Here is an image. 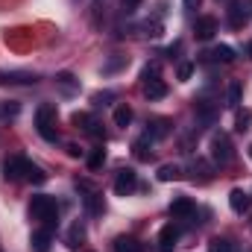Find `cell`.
<instances>
[{"instance_id":"obj_3","label":"cell","mask_w":252,"mask_h":252,"mask_svg":"<svg viewBox=\"0 0 252 252\" xmlns=\"http://www.w3.org/2000/svg\"><path fill=\"white\" fill-rule=\"evenodd\" d=\"M232 156H235V153H232V141H229L226 135H214V138H211V158H214V164L223 167V164L232 161Z\"/></svg>"},{"instance_id":"obj_6","label":"cell","mask_w":252,"mask_h":252,"mask_svg":"<svg viewBox=\"0 0 252 252\" xmlns=\"http://www.w3.org/2000/svg\"><path fill=\"white\" fill-rule=\"evenodd\" d=\"M27 167H30V161H27V158H9V161L3 164V176H6V179H12V182L27 179Z\"/></svg>"},{"instance_id":"obj_5","label":"cell","mask_w":252,"mask_h":252,"mask_svg":"<svg viewBox=\"0 0 252 252\" xmlns=\"http://www.w3.org/2000/svg\"><path fill=\"white\" fill-rule=\"evenodd\" d=\"M214 32H217V18H211V15L196 18V24H193V35L196 38L208 41V38H214Z\"/></svg>"},{"instance_id":"obj_9","label":"cell","mask_w":252,"mask_h":252,"mask_svg":"<svg viewBox=\"0 0 252 252\" xmlns=\"http://www.w3.org/2000/svg\"><path fill=\"white\" fill-rule=\"evenodd\" d=\"M170 214L179 217V220H185V217H193V214H196V205L190 202L188 196H179V199L170 202Z\"/></svg>"},{"instance_id":"obj_20","label":"cell","mask_w":252,"mask_h":252,"mask_svg":"<svg viewBox=\"0 0 252 252\" xmlns=\"http://www.w3.org/2000/svg\"><path fill=\"white\" fill-rule=\"evenodd\" d=\"M126 64H129L126 56H115V59H109V62L103 64V73H115V70H121V67H126Z\"/></svg>"},{"instance_id":"obj_12","label":"cell","mask_w":252,"mask_h":252,"mask_svg":"<svg viewBox=\"0 0 252 252\" xmlns=\"http://www.w3.org/2000/svg\"><path fill=\"white\" fill-rule=\"evenodd\" d=\"M70 121H73L76 126H82L85 132H91V135H103V129H100V124H97V121H94L91 115H85V112H76V115H73Z\"/></svg>"},{"instance_id":"obj_29","label":"cell","mask_w":252,"mask_h":252,"mask_svg":"<svg viewBox=\"0 0 252 252\" xmlns=\"http://www.w3.org/2000/svg\"><path fill=\"white\" fill-rule=\"evenodd\" d=\"M82 238H85V229L76 223V226L70 229V235H67V244H70V247H76V241H82Z\"/></svg>"},{"instance_id":"obj_26","label":"cell","mask_w":252,"mask_h":252,"mask_svg":"<svg viewBox=\"0 0 252 252\" xmlns=\"http://www.w3.org/2000/svg\"><path fill=\"white\" fill-rule=\"evenodd\" d=\"M229 106H232V109L241 106V82H232V85H229Z\"/></svg>"},{"instance_id":"obj_21","label":"cell","mask_w":252,"mask_h":252,"mask_svg":"<svg viewBox=\"0 0 252 252\" xmlns=\"http://www.w3.org/2000/svg\"><path fill=\"white\" fill-rule=\"evenodd\" d=\"M147 144H153L150 135H144V138L135 144V156H138V158H150V156H153V150H147Z\"/></svg>"},{"instance_id":"obj_23","label":"cell","mask_w":252,"mask_h":252,"mask_svg":"<svg viewBox=\"0 0 252 252\" xmlns=\"http://www.w3.org/2000/svg\"><path fill=\"white\" fill-rule=\"evenodd\" d=\"M208 252H232V244L226 238H211L208 241Z\"/></svg>"},{"instance_id":"obj_32","label":"cell","mask_w":252,"mask_h":252,"mask_svg":"<svg viewBox=\"0 0 252 252\" xmlns=\"http://www.w3.org/2000/svg\"><path fill=\"white\" fill-rule=\"evenodd\" d=\"M138 6H141V0H124V9H126V12H135Z\"/></svg>"},{"instance_id":"obj_22","label":"cell","mask_w":252,"mask_h":252,"mask_svg":"<svg viewBox=\"0 0 252 252\" xmlns=\"http://www.w3.org/2000/svg\"><path fill=\"white\" fill-rule=\"evenodd\" d=\"M85 202H88V208H91V214H103V211H106V205H103V199H100V193H88V196H85Z\"/></svg>"},{"instance_id":"obj_36","label":"cell","mask_w":252,"mask_h":252,"mask_svg":"<svg viewBox=\"0 0 252 252\" xmlns=\"http://www.w3.org/2000/svg\"><path fill=\"white\" fill-rule=\"evenodd\" d=\"M250 156H252V147H250Z\"/></svg>"},{"instance_id":"obj_35","label":"cell","mask_w":252,"mask_h":252,"mask_svg":"<svg viewBox=\"0 0 252 252\" xmlns=\"http://www.w3.org/2000/svg\"><path fill=\"white\" fill-rule=\"evenodd\" d=\"M247 56H250V59H252V41H250V44H247Z\"/></svg>"},{"instance_id":"obj_27","label":"cell","mask_w":252,"mask_h":252,"mask_svg":"<svg viewBox=\"0 0 252 252\" xmlns=\"http://www.w3.org/2000/svg\"><path fill=\"white\" fill-rule=\"evenodd\" d=\"M18 112H21V106H18V103H3V106H0V121H6V118H15Z\"/></svg>"},{"instance_id":"obj_30","label":"cell","mask_w":252,"mask_h":252,"mask_svg":"<svg viewBox=\"0 0 252 252\" xmlns=\"http://www.w3.org/2000/svg\"><path fill=\"white\" fill-rule=\"evenodd\" d=\"M190 73H193V64H190V62H182V64H179V70H176V76H179L182 82H188Z\"/></svg>"},{"instance_id":"obj_19","label":"cell","mask_w":252,"mask_h":252,"mask_svg":"<svg viewBox=\"0 0 252 252\" xmlns=\"http://www.w3.org/2000/svg\"><path fill=\"white\" fill-rule=\"evenodd\" d=\"M103 161H106V150H103V147H97V150L88 156V167H91V170H100V167H103Z\"/></svg>"},{"instance_id":"obj_1","label":"cell","mask_w":252,"mask_h":252,"mask_svg":"<svg viewBox=\"0 0 252 252\" xmlns=\"http://www.w3.org/2000/svg\"><path fill=\"white\" fill-rule=\"evenodd\" d=\"M30 214H32L35 220H41L44 226L53 229V223H56V217H59V205H56L53 196L38 193V196H32V202H30Z\"/></svg>"},{"instance_id":"obj_11","label":"cell","mask_w":252,"mask_h":252,"mask_svg":"<svg viewBox=\"0 0 252 252\" xmlns=\"http://www.w3.org/2000/svg\"><path fill=\"white\" fill-rule=\"evenodd\" d=\"M144 94H147L150 100H161V97L167 94V85H164L158 76H153V79H147V82H144Z\"/></svg>"},{"instance_id":"obj_16","label":"cell","mask_w":252,"mask_h":252,"mask_svg":"<svg viewBox=\"0 0 252 252\" xmlns=\"http://www.w3.org/2000/svg\"><path fill=\"white\" fill-rule=\"evenodd\" d=\"M179 176H182L179 164H161V167H158V179H161V182H176Z\"/></svg>"},{"instance_id":"obj_34","label":"cell","mask_w":252,"mask_h":252,"mask_svg":"<svg viewBox=\"0 0 252 252\" xmlns=\"http://www.w3.org/2000/svg\"><path fill=\"white\" fill-rule=\"evenodd\" d=\"M199 3H202V0H185V6H188V9H199Z\"/></svg>"},{"instance_id":"obj_33","label":"cell","mask_w":252,"mask_h":252,"mask_svg":"<svg viewBox=\"0 0 252 252\" xmlns=\"http://www.w3.org/2000/svg\"><path fill=\"white\" fill-rule=\"evenodd\" d=\"M67 156L76 158V156H79V147H76V144H67Z\"/></svg>"},{"instance_id":"obj_8","label":"cell","mask_w":252,"mask_h":252,"mask_svg":"<svg viewBox=\"0 0 252 252\" xmlns=\"http://www.w3.org/2000/svg\"><path fill=\"white\" fill-rule=\"evenodd\" d=\"M50 244H53V229L50 226H41V229L32 232V250L35 252H47Z\"/></svg>"},{"instance_id":"obj_13","label":"cell","mask_w":252,"mask_h":252,"mask_svg":"<svg viewBox=\"0 0 252 252\" xmlns=\"http://www.w3.org/2000/svg\"><path fill=\"white\" fill-rule=\"evenodd\" d=\"M115 252H144V247H141L135 238L121 235V238H115Z\"/></svg>"},{"instance_id":"obj_2","label":"cell","mask_w":252,"mask_h":252,"mask_svg":"<svg viewBox=\"0 0 252 252\" xmlns=\"http://www.w3.org/2000/svg\"><path fill=\"white\" fill-rule=\"evenodd\" d=\"M35 126H38V132H41V138L44 141H56V109L53 106H38V112H35Z\"/></svg>"},{"instance_id":"obj_10","label":"cell","mask_w":252,"mask_h":252,"mask_svg":"<svg viewBox=\"0 0 252 252\" xmlns=\"http://www.w3.org/2000/svg\"><path fill=\"white\" fill-rule=\"evenodd\" d=\"M229 205H232V211L235 214H244L247 208H250V193L241 188H235L232 193H229Z\"/></svg>"},{"instance_id":"obj_24","label":"cell","mask_w":252,"mask_h":252,"mask_svg":"<svg viewBox=\"0 0 252 252\" xmlns=\"http://www.w3.org/2000/svg\"><path fill=\"white\" fill-rule=\"evenodd\" d=\"M44 179H47V176L41 173V167H35V164L30 161V167H27V182H35V185H41Z\"/></svg>"},{"instance_id":"obj_17","label":"cell","mask_w":252,"mask_h":252,"mask_svg":"<svg viewBox=\"0 0 252 252\" xmlns=\"http://www.w3.org/2000/svg\"><path fill=\"white\" fill-rule=\"evenodd\" d=\"M115 124H118V126H129V124H132V109H129L126 103L115 109Z\"/></svg>"},{"instance_id":"obj_18","label":"cell","mask_w":252,"mask_h":252,"mask_svg":"<svg viewBox=\"0 0 252 252\" xmlns=\"http://www.w3.org/2000/svg\"><path fill=\"white\" fill-rule=\"evenodd\" d=\"M167 132H170V124H167V121H156V124L147 129V135H150L153 141H156V138H164Z\"/></svg>"},{"instance_id":"obj_7","label":"cell","mask_w":252,"mask_h":252,"mask_svg":"<svg viewBox=\"0 0 252 252\" xmlns=\"http://www.w3.org/2000/svg\"><path fill=\"white\" fill-rule=\"evenodd\" d=\"M179 235H182V232H179V226H173V223H170V226H164V229L158 232V250H161V252H173V250H176Z\"/></svg>"},{"instance_id":"obj_31","label":"cell","mask_w":252,"mask_h":252,"mask_svg":"<svg viewBox=\"0 0 252 252\" xmlns=\"http://www.w3.org/2000/svg\"><path fill=\"white\" fill-rule=\"evenodd\" d=\"M144 30H147V35H153V38H158V35H161V24H158V21H147V24H144Z\"/></svg>"},{"instance_id":"obj_15","label":"cell","mask_w":252,"mask_h":252,"mask_svg":"<svg viewBox=\"0 0 252 252\" xmlns=\"http://www.w3.org/2000/svg\"><path fill=\"white\" fill-rule=\"evenodd\" d=\"M205 56H211L214 62H232V59H235V50H232L229 44H220V47H214V50L205 53Z\"/></svg>"},{"instance_id":"obj_14","label":"cell","mask_w":252,"mask_h":252,"mask_svg":"<svg viewBox=\"0 0 252 252\" xmlns=\"http://www.w3.org/2000/svg\"><path fill=\"white\" fill-rule=\"evenodd\" d=\"M0 82H21V85H30V82H35V73L12 70V73H0Z\"/></svg>"},{"instance_id":"obj_4","label":"cell","mask_w":252,"mask_h":252,"mask_svg":"<svg viewBox=\"0 0 252 252\" xmlns=\"http://www.w3.org/2000/svg\"><path fill=\"white\" fill-rule=\"evenodd\" d=\"M135 188H138V173H135L132 167L118 170V176H115V193H118V196H129Z\"/></svg>"},{"instance_id":"obj_25","label":"cell","mask_w":252,"mask_h":252,"mask_svg":"<svg viewBox=\"0 0 252 252\" xmlns=\"http://www.w3.org/2000/svg\"><path fill=\"white\" fill-rule=\"evenodd\" d=\"M235 129H238V132H247V129H250V124H252V112L250 109H244V112H238V121H235Z\"/></svg>"},{"instance_id":"obj_28","label":"cell","mask_w":252,"mask_h":252,"mask_svg":"<svg viewBox=\"0 0 252 252\" xmlns=\"http://www.w3.org/2000/svg\"><path fill=\"white\" fill-rule=\"evenodd\" d=\"M56 82L62 85L64 91H76V82H73V76H70V73H59V76H56Z\"/></svg>"}]
</instances>
